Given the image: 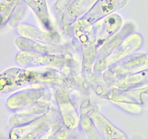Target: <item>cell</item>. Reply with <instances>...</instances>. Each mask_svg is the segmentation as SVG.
I'll return each mask as SVG.
<instances>
[{"label":"cell","instance_id":"3957f363","mask_svg":"<svg viewBox=\"0 0 148 139\" xmlns=\"http://www.w3.org/2000/svg\"><path fill=\"white\" fill-rule=\"evenodd\" d=\"M82 125L84 131L87 133L89 139H101L99 133L97 132L94 126L91 124V120L88 118H83L82 120Z\"/></svg>","mask_w":148,"mask_h":139},{"label":"cell","instance_id":"6da1fadb","mask_svg":"<svg viewBox=\"0 0 148 139\" xmlns=\"http://www.w3.org/2000/svg\"><path fill=\"white\" fill-rule=\"evenodd\" d=\"M48 124L47 119L42 118L26 127L16 128L12 131L10 139H35L47 129Z\"/></svg>","mask_w":148,"mask_h":139},{"label":"cell","instance_id":"277c9868","mask_svg":"<svg viewBox=\"0 0 148 139\" xmlns=\"http://www.w3.org/2000/svg\"><path fill=\"white\" fill-rule=\"evenodd\" d=\"M64 138V134H63V132H60L57 136H54V138L53 139H63Z\"/></svg>","mask_w":148,"mask_h":139},{"label":"cell","instance_id":"7a4b0ae2","mask_svg":"<svg viewBox=\"0 0 148 139\" xmlns=\"http://www.w3.org/2000/svg\"><path fill=\"white\" fill-rule=\"evenodd\" d=\"M90 118L104 139H128L124 132L115 127L99 112L91 113Z\"/></svg>","mask_w":148,"mask_h":139}]
</instances>
